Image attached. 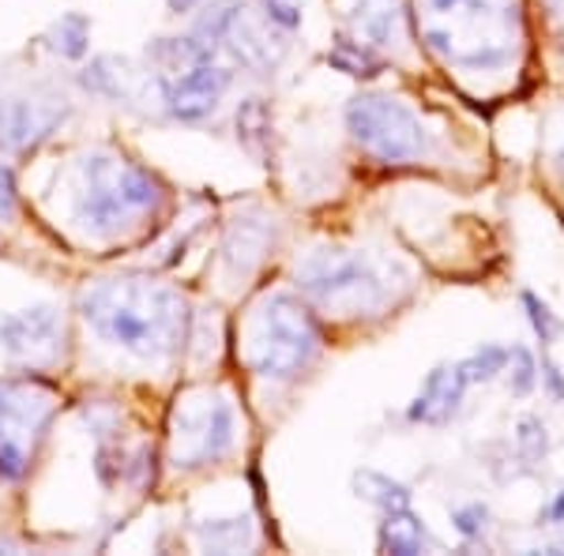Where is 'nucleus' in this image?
<instances>
[{"instance_id": "20e7f679", "label": "nucleus", "mask_w": 564, "mask_h": 556, "mask_svg": "<svg viewBox=\"0 0 564 556\" xmlns=\"http://www.w3.org/2000/svg\"><path fill=\"white\" fill-rule=\"evenodd\" d=\"M162 185L143 166L117 154H90L84 162L76 218L98 233H117L159 211Z\"/></svg>"}, {"instance_id": "f8f14e48", "label": "nucleus", "mask_w": 564, "mask_h": 556, "mask_svg": "<svg viewBox=\"0 0 564 556\" xmlns=\"http://www.w3.org/2000/svg\"><path fill=\"white\" fill-rule=\"evenodd\" d=\"M467 388H470V380H467L463 361L436 364L430 377H425L422 391L414 395V403L406 406V417H411L414 425H448L452 417L459 414Z\"/></svg>"}, {"instance_id": "4be33fe9", "label": "nucleus", "mask_w": 564, "mask_h": 556, "mask_svg": "<svg viewBox=\"0 0 564 556\" xmlns=\"http://www.w3.org/2000/svg\"><path fill=\"white\" fill-rule=\"evenodd\" d=\"M508 388H512V395H531L534 384H539V361H534V353L527 350V346H512L508 350Z\"/></svg>"}, {"instance_id": "f3484780", "label": "nucleus", "mask_w": 564, "mask_h": 556, "mask_svg": "<svg viewBox=\"0 0 564 556\" xmlns=\"http://www.w3.org/2000/svg\"><path fill=\"white\" fill-rule=\"evenodd\" d=\"M196 537L204 549L234 553L241 545H252V523L249 519H218V523H199Z\"/></svg>"}, {"instance_id": "f03ea898", "label": "nucleus", "mask_w": 564, "mask_h": 556, "mask_svg": "<svg viewBox=\"0 0 564 556\" xmlns=\"http://www.w3.org/2000/svg\"><path fill=\"white\" fill-rule=\"evenodd\" d=\"M425 45L459 72H500L512 65L516 12L497 0H425L422 12Z\"/></svg>"}, {"instance_id": "423d86ee", "label": "nucleus", "mask_w": 564, "mask_h": 556, "mask_svg": "<svg viewBox=\"0 0 564 556\" xmlns=\"http://www.w3.org/2000/svg\"><path fill=\"white\" fill-rule=\"evenodd\" d=\"M321 324L290 294H275L260 305L257 331H252V372L275 384H290L321 358Z\"/></svg>"}, {"instance_id": "412c9836", "label": "nucleus", "mask_w": 564, "mask_h": 556, "mask_svg": "<svg viewBox=\"0 0 564 556\" xmlns=\"http://www.w3.org/2000/svg\"><path fill=\"white\" fill-rule=\"evenodd\" d=\"M516 451H520V459L527 467H539L545 459V451H550V436H545V425L539 417H520V425H516Z\"/></svg>"}, {"instance_id": "a878e982", "label": "nucleus", "mask_w": 564, "mask_h": 556, "mask_svg": "<svg viewBox=\"0 0 564 556\" xmlns=\"http://www.w3.org/2000/svg\"><path fill=\"white\" fill-rule=\"evenodd\" d=\"M15 207H20V196H15V177L8 166H0V222H12Z\"/></svg>"}, {"instance_id": "1a4fd4ad", "label": "nucleus", "mask_w": 564, "mask_h": 556, "mask_svg": "<svg viewBox=\"0 0 564 556\" xmlns=\"http://www.w3.org/2000/svg\"><path fill=\"white\" fill-rule=\"evenodd\" d=\"M65 320H61L57 308L34 305L20 308V313L0 316V350L8 358L31 364V369H45V364H57L65 358Z\"/></svg>"}, {"instance_id": "c756f323", "label": "nucleus", "mask_w": 564, "mask_h": 556, "mask_svg": "<svg viewBox=\"0 0 564 556\" xmlns=\"http://www.w3.org/2000/svg\"><path fill=\"white\" fill-rule=\"evenodd\" d=\"M550 8H553V15L564 23V0H550Z\"/></svg>"}, {"instance_id": "6e6552de", "label": "nucleus", "mask_w": 564, "mask_h": 556, "mask_svg": "<svg viewBox=\"0 0 564 556\" xmlns=\"http://www.w3.org/2000/svg\"><path fill=\"white\" fill-rule=\"evenodd\" d=\"M53 417H57V395L50 388L0 380V481L4 486L26 478Z\"/></svg>"}, {"instance_id": "cd10ccee", "label": "nucleus", "mask_w": 564, "mask_h": 556, "mask_svg": "<svg viewBox=\"0 0 564 556\" xmlns=\"http://www.w3.org/2000/svg\"><path fill=\"white\" fill-rule=\"evenodd\" d=\"M539 523H545V526H564V489L539 512Z\"/></svg>"}, {"instance_id": "39448f33", "label": "nucleus", "mask_w": 564, "mask_h": 556, "mask_svg": "<svg viewBox=\"0 0 564 556\" xmlns=\"http://www.w3.org/2000/svg\"><path fill=\"white\" fill-rule=\"evenodd\" d=\"M297 290L327 316H369L391 301V282L366 252L321 249L297 263Z\"/></svg>"}, {"instance_id": "9d476101", "label": "nucleus", "mask_w": 564, "mask_h": 556, "mask_svg": "<svg viewBox=\"0 0 564 556\" xmlns=\"http://www.w3.org/2000/svg\"><path fill=\"white\" fill-rule=\"evenodd\" d=\"M238 436V414L226 399H204V406L181 417L177 425V467L196 470L212 467V462L226 459Z\"/></svg>"}, {"instance_id": "a211bd4d", "label": "nucleus", "mask_w": 564, "mask_h": 556, "mask_svg": "<svg viewBox=\"0 0 564 556\" xmlns=\"http://www.w3.org/2000/svg\"><path fill=\"white\" fill-rule=\"evenodd\" d=\"M327 61H332L339 72H347V76H377V72H380L377 50L366 45V42H358V39H335Z\"/></svg>"}, {"instance_id": "b1692460", "label": "nucleus", "mask_w": 564, "mask_h": 556, "mask_svg": "<svg viewBox=\"0 0 564 556\" xmlns=\"http://www.w3.org/2000/svg\"><path fill=\"white\" fill-rule=\"evenodd\" d=\"M452 523H456V531L463 537H481L486 534V523H489V508L486 504H467V508H456L452 512Z\"/></svg>"}, {"instance_id": "4468645a", "label": "nucleus", "mask_w": 564, "mask_h": 556, "mask_svg": "<svg viewBox=\"0 0 564 556\" xmlns=\"http://www.w3.org/2000/svg\"><path fill=\"white\" fill-rule=\"evenodd\" d=\"M425 545H433L430 531L422 526L411 508H399V512H384V523H380V553H399V556H414L422 553Z\"/></svg>"}, {"instance_id": "6ab92c4d", "label": "nucleus", "mask_w": 564, "mask_h": 556, "mask_svg": "<svg viewBox=\"0 0 564 556\" xmlns=\"http://www.w3.org/2000/svg\"><path fill=\"white\" fill-rule=\"evenodd\" d=\"M463 369H467L470 384H489V380H497L500 372L508 369V346L481 342L475 353H467V358H463Z\"/></svg>"}, {"instance_id": "7ed1b4c3", "label": "nucleus", "mask_w": 564, "mask_h": 556, "mask_svg": "<svg viewBox=\"0 0 564 556\" xmlns=\"http://www.w3.org/2000/svg\"><path fill=\"white\" fill-rule=\"evenodd\" d=\"M154 61V84L170 117L185 124L207 121L230 87V68L218 61V45L207 39H159L148 50Z\"/></svg>"}, {"instance_id": "5701e85b", "label": "nucleus", "mask_w": 564, "mask_h": 556, "mask_svg": "<svg viewBox=\"0 0 564 556\" xmlns=\"http://www.w3.org/2000/svg\"><path fill=\"white\" fill-rule=\"evenodd\" d=\"M268 129H271V117L263 109L260 98H249L241 109H238V135L245 140V148L257 151L263 140H268Z\"/></svg>"}, {"instance_id": "f257e3e1", "label": "nucleus", "mask_w": 564, "mask_h": 556, "mask_svg": "<svg viewBox=\"0 0 564 556\" xmlns=\"http://www.w3.org/2000/svg\"><path fill=\"white\" fill-rule=\"evenodd\" d=\"M79 308L98 339L140 361H174L188 346V301L162 282L135 275L95 282L84 290Z\"/></svg>"}, {"instance_id": "393cba45", "label": "nucleus", "mask_w": 564, "mask_h": 556, "mask_svg": "<svg viewBox=\"0 0 564 556\" xmlns=\"http://www.w3.org/2000/svg\"><path fill=\"white\" fill-rule=\"evenodd\" d=\"M263 12H268V20L282 26V31L302 26V0H263Z\"/></svg>"}, {"instance_id": "ddd939ff", "label": "nucleus", "mask_w": 564, "mask_h": 556, "mask_svg": "<svg viewBox=\"0 0 564 556\" xmlns=\"http://www.w3.org/2000/svg\"><path fill=\"white\" fill-rule=\"evenodd\" d=\"M406 0H358L350 12V31L372 50H395L406 42Z\"/></svg>"}, {"instance_id": "0eeeda50", "label": "nucleus", "mask_w": 564, "mask_h": 556, "mask_svg": "<svg viewBox=\"0 0 564 556\" xmlns=\"http://www.w3.org/2000/svg\"><path fill=\"white\" fill-rule=\"evenodd\" d=\"M347 132L369 159L384 162V166L422 162L433 151L430 129L422 124V117L406 102L391 95H377V90H361L347 102Z\"/></svg>"}, {"instance_id": "aec40b11", "label": "nucleus", "mask_w": 564, "mask_h": 556, "mask_svg": "<svg viewBox=\"0 0 564 556\" xmlns=\"http://www.w3.org/2000/svg\"><path fill=\"white\" fill-rule=\"evenodd\" d=\"M520 305H523V313H527V324L534 327V335H539L542 346H550V342L561 339V335H564V320H561L557 313H553L550 305H545L539 294H534V290H523Z\"/></svg>"}, {"instance_id": "2eb2a0df", "label": "nucleus", "mask_w": 564, "mask_h": 556, "mask_svg": "<svg viewBox=\"0 0 564 556\" xmlns=\"http://www.w3.org/2000/svg\"><path fill=\"white\" fill-rule=\"evenodd\" d=\"M354 486H358V497H366L380 512L411 508V489H406L403 481H391L388 473H380V470H358L354 473Z\"/></svg>"}, {"instance_id": "c85d7f7f", "label": "nucleus", "mask_w": 564, "mask_h": 556, "mask_svg": "<svg viewBox=\"0 0 564 556\" xmlns=\"http://www.w3.org/2000/svg\"><path fill=\"white\" fill-rule=\"evenodd\" d=\"M199 0H170V8H174V12H188V8H196Z\"/></svg>"}, {"instance_id": "9b49d317", "label": "nucleus", "mask_w": 564, "mask_h": 556, "mask_svg": "<svg viewBox=\"0 0 564 556\" xmlns=\"http://www.w3.org/2000/svg\"><path fill=\"white\" fill-rule=\"evenodd\" d=\"M204 34L207 42L234 53L252 72H271L279 65V50H271V39L249 20V12H245V4H238V0H226L215 12H207Z\"/></svg>"}, {"instance_id": "dca6fc26", "label": "nucleus", "mask_w": 564, "mask_h": 556, "mask_svg": "<svg viewBox=\"0 0 564 556\" xmlns=\"http://www.w3.org/2000/svg\"><path fill=\"white\" fill-rule=\"evenodd\" d=\"M45 45H50L53 53H61V57L79 61L90 50V20L79 12L61 15V20L50 26V34H45Z\"/></svg>"}, {"instance_id": "bb28decb", "label": "nucleus", "mask_w": 564, "mask_h": 556, "mask_svg": "<svg viewBox=\"0 0 564 556\" xmlns=\"http://www.w3.org/2000/svg\"><path fill=\"white\" fill-rule=\"evenodd\" d=\"M539 377L545 380V388H550V395L557 399V403H564V372H561V364L545 358V361H542V372H539Z\"/></svg>"}]
</instances>
